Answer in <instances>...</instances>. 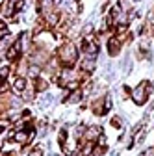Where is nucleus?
Segmentation results:
<instances>
[{
    "label": "nucleus",
    "instance_id": "f257e3e1",
    "mask_svg": "<svg viewBox=\"0 0 154 156\" xmlns=\"http://www.w3.org/2000/svg\"><path fill=\"white\" fill-rule=\"evenodd\" d=\"M58 62H60L61 67H74L76 60H78V50L72 43H63L58 50Z\"/></svg>",
    "mask_w": 154,
    "mask_h": 156
},
{
    "label": "nucleus",
    "instance_id": "f03ea898",
    "mask_svg": "<svg viewBox=\"0 0 154 156\" xmlns=\"http://www.w3.org/2000/svg\"><path fill=\"white\" fill-rule=\"evenodd\" d=\"M152 84L150 82H141L136 89L132 91V99H134V102H136L138 106H141V104H145L147 102V99H149V95H150V91H152Z\"/></svg>",
    "mask_w": 154,
    "mask_h": 156
},
{
    "label": "nucleus",
    "instance_id": "7ed1b4c3",
    "mask_svg": "<svg viewBox=\"0 0 154 156\" xmlns=\"http://www.w3.org/2000/svg\"><path fill=\"white\" fill-rule=\"evenodd\" d=\"M48 60H50V56H48V52L45 50V48H37V50H33V54L30 56V62H32V65H47L48 63Z\"/></svg>",
    "mask_w": 154,
    "mask_h": 156
},
{
    "label": "nucleus",
    "instance_id": "20e7f679",
    "mask_svg": "<svg viewBox=\"0 0 154 156\" xmlns=\"http://www.w3.org/2000/svg\"><path fill=\"white\" fill-rule=\"evenodd\" d=\"M100 136H102V128H100V126H91V128H86V132H84V140L95 141V140H99Z\"/></svg>",
    "mask_w": 154,
    "mask_h": 156
},
{
    "label": "nucleus",
    "instance_id": "39448f33",
    "mask_svg": "<svg viewBox=\"0 0 154 156\" xmlns=\"http://www.w3.org/2000/svg\"><path fill=\"white\" fill-rule=\"evenodd\" d=\"M119 50H121V43L117 41V37L108 39V54H110V56H117Z\"/></svg>",
    "mask_w": 154,
    "mask_h": 156
},
{
    "label": "nucleus",
    "instance_id": "423d86ee",
    "mask_svg": "<svg viewBox=\"0 0 154 156\" xmlns=\"http://www.w3.org/2000/svg\"><path fill=\"white\" fill-rule=\"evenodd\" d=\"M26 87H28V82H26V78H24V76H17V78H15V82H13V86H11V89L17 91V93H23Z\"/></svg>",
    "mask_w": 154,
    "mask_h": 156
},
{
    "label": "nucleus",
    "instance_id": "0eeeda50",
    "mask_svg": "<svg viewBox=\"0 0 154 156\" xmlns=\"http://www.w3.org/2000/svg\"><path fill=\"white\" fill-rule=\"evenodd\" d=\"M11 138L17 141V143H26L30 141V136H28V130H17V132H11Z\"/></svg>",
    "mask_w": 154,
    "mask_h": 156
},
{
    "label": "nucleus",
    "instance_id": "6e6552de",
    "mask_svg": "<svg viewBox=\"0 0 154 156\" xmlns=\"http://www.w3.org/2000/svg\"><path fill=\"white\" fill-rule=\"evenodd\" d=\"M82 97H84V91H82L80 87H76V89H72V91L69 93V97L65 99V102H80Z\"/></svg>",
    "mask_w": 154,
    "mask_h": 156
},
{
    "label": "nucleus",
    "instance_id": "1a4fd4ad",
    "mask_svg": "<svg viewBox=\"0 0 154 156\" xmlns=\"http://www.w3.org/2000/svg\"><path fill=\"white\" fill-rule=\"evenodd\" d=\"M91 110H93L95 115H104V112H106V108H104V99H97V101L91 104Z\"/></svg>",
    "mask_w": 154,
    "mask_h": 156
},
{
    "label": "nucleus",
    "instance_id": "9d476101",
    "mask_svg": "<svg viewBox=\"0 0 154 156\" xmlns=\"http://www.w3.org/2000/svg\"><path fill=\"white\" fill-rule=\"evenodd\" d=\"M47 87H48V80L43 78V76H37L35 78V84H33V89L35 91H47Z\"/></svg>",
    "mask_w": 154,
    "mask_h": 156
},
{
    "label": "nucleus",
    "instance_id": "9b49d317",
    "mask_svg": "<svg viewBox=\"0 0 154 156\" xmlns=\"http://www.w3.org/2000/svg\"><path fill=\"white\" fill-rule=\"evenodd\" d=\"M13 8H15V0H6V2L2 4V13L6 17H9L13 13Z\"/></svg>",
    "mask_w": 154,
    "mask_h": 156
},
{
    "label": "nucleus",
    "instance_id": "f8f14e48",
    "mask_svg": "<svg viewBox=\"0 0 154 156\" xmlns=\"http://www.w3.org/2000/svg\"><path fill=\"white\" fill-rule=\"evenodd\" d=\"M108 151V147L104 143H99V145H93V151H91V156H102L104 152Z\"/></svg>",
    "mask_w": 154,
    "mask_h": 156
},
{
    "label": "nucleus",
    "instance_id": "ddd939ff",
    "mask_svg": "<svg viewBox=\"0 0 154 156\" xmlns=\"http://www.w3.org/2000/svg\"><path fill=\"white\" fill-rule=\"evenodd\" d=\"M93 69H95V60H91V58H86V60L82 62V71L93 73Z\"/></svg>",
    "mask_w": 154,
    "mask_h": 156
},
{
    "label": "nucleus",
    "instance_id": "4468645a",
    "mask_svg": "<svg viewBox=\"0 0 154 156\" xmlns=\"http://www.w3.org/2000/svg\"><path fill=\"white\" fill-rule=\"evenodd\" d=\"M50 102H52V97H50V95H45V97H41L39 106H41V108H47V106H50Z\"/></svg>",
    "mask_w": 154,
    "mask_h": 156
},
{
    "label": "nucleus",
    "instance_id": "2eb2a0df",
    "mask_svg": "<svg viewBox=\"0 0 154 156\" xmlns=\"http://www.w3.org/2000/svg\"><path fill=\"white\" fill-rule=\"evenodd\" d=\"M26 156H43V149L41 147H35V149H30V152Z\"/></svg>",
    "mask_w": 154,
    "mask_h": 156
},
{
    "label": "nucleus",
    "instance_id": "dca6fc26",
    "mask_svg": "<svg viewBox=\"0 0 154 156\" xmlns=\"http://www.w3.org/2000/svg\"><path fill=\"white\" fill-rule=\"evenodd\" d=\"M58 141H60V143H65V141H67V128H61V130H60Z\"/></svg>",
    "mask_w": 154,
    "mask_h": 156
},
{
    "label": "nucleus",
    "instance_id": "f3484780",
    "mask_svg": "<svg viewBox=\"0 0 154 156\" xmlns=\"http://www.w3.org/2000/svg\"><path fill=\"white\" fill-rule=\"evenodd\" d=\"M28 73H30V76L37 78V76H39V65H32V67L28 69Z\"/></svg>",
    "mask_w": 154,
    "mask_h": 156
},
{
    "label": "nucleus",
    "instance_id": "a211bd4d",
    "mask_svg": "<svg viewBox=\"0 0 154 156\" xmlns=\"http://www.w3.org/2000/svg\"><path fill=\"white\" fill-rule=\"evenodd\" d=\"M9 74V67H0V80H6Z\"/></svg>",
    "mask_w": 154,
    "mask_h": 156
},
{
    "label": "nucleus",
    "instance_id": "6ab92c4d",
    "mask_svg": "<svg viewBox=\"0 0 154 156\" xmlns=\"http://www.w3.org/2000/svg\"><path fill=\"white\" fill-rule=\"evenodd\" d=\"M111 125H113L115 128H121V126H123V121H121V117H113V119H111Z\"/></svg>",
    "mask_w": 154,
    "mask_h": 156
},
{
    "label": "nucleus",
    "instance_id": "aec40b11",
    "mask_svg": "<svg viewBox=\"0 0 154 156\" xmlns=\"http://www.w3.org/2000/svg\"><path fill=\"white\" fill-rule=\"evenodd\" d=\"M8 91H9V86L4 80H0V93H8Z\"/></svg>",
    "mask_w": 154,
    "mask_h": 156
},
{
    "label": "nucleus",
    "instance_id": "412c9836",
    "mask_svg": "<svg viewBox=\"0 0 154 156\" xmlns=\"http://www.w3.org/2000/svg\"><path fill=\"white\" fill-rule=\"evenodd\" d=\"M23 8H24V0H15V9L21 11Z\"/></svg>",
    "mask_w": 154,
    "mask_h": 156
},
{
    "label": "nucleus",
    "instance_id": "4be33fe9",
    "mask_svg": "<svg viewBox=\"0 0 154 156\" xmlns=\"http://www.w3.org/2000/svg\"><path fill=\"white\" fill-rule=\"evenodd\" d=\"M91 32H93V26H91V24H86V26H84V30H82V34H84V35H87V34H91Z\"/></svg>",
    "mask_w": 154,
    "mask_h": 156
}]
</instances>
